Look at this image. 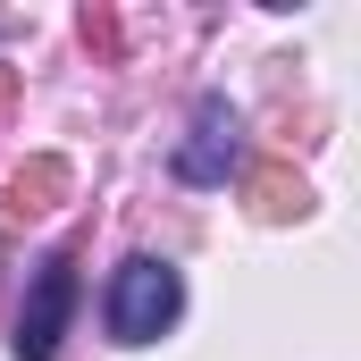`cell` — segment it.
<instances>
[{"mask_svg": "<svg viewBox=\"0 0 361 361\" xmlns=\"http://www.w3.org/2000/svg\"><path fill=\"white\" fill-rule=\"evenodd\" d=\"M244 202H252V219H302L311 210V193H302V177H286V169H244Z\"/></svg>", "mask_w": 361, "mask_h": 361, "instance_id": "obj_5", "label": "cell"}, {"mask_svg": "<svg viewBox=\"0 0 361 361\" xmlns=\"http://www.w3.org/2000/svg\"><path fill=\"white\" fill-rule=\"evenodd\" d=\"M68 185H76V169H68L59 152H34V160L8 177V210H59V202H68Z\"/></svg>", "mask_w": 361, "mask_h": 361, "instance_id": "obj_4", "label": "cell"}, {"mask_svg": "<svg viewBox=\"0 0 361 361\" xmlns=\"http://www.w3.org/2000/svg\"><path fill=\"white\" fill-rule=\"evenodd\" d=\"M177 311H185V277L169 261H152V252L118 261V277H109V336L118 345H160L177 328Z\"/></svg>", "mask_w": 361, "mask_h": 361, "instance_id": "obj_1", "label": "cell"}, {"mask_svg": "<svg viewBox=\"0 0 361 361\" xmlns=\"http://www.w3.org/2000/svg\"><path fill=\"white\" fill-rule=\"evenodd\" d=\"M8 101H17V76H8V68H0V109H8Z\"/></svg>", "mask_w": 361, "mask_h": 361, "instance_id": "obj_6", "label": "cell"}, {"mask_svg": "<svg viewBox=\"0 0 361 361\" xmlns=\"http://www.w3.org/2000/svg\"><path fill=\"white\" fill-rule=\"evenodd\" d=\"M235 169H244V118H235L227 92H202L193 101V126H185V143H177V177L185 185H227Z\"/></svg>", "mask_w": 361, "mask_h": 361, "instance_id": "obj_2", "label": "cell"}, {"mask_svg": "<svg viewBox=\"0 0 361 361\" xmlns=\"http://www.w3.org/2000/svg\"><path fill=\"white\" fill-rule=\"evenodd\" d=\"M68 319H76V261L59 252V261H42L34 286H25V311H17V361H51L59 336H68Z\"/></svg>", "mask_w": 361, "mask_h": 361, "instance_id": "obj_3", "label": "cell"}]
</instances>
